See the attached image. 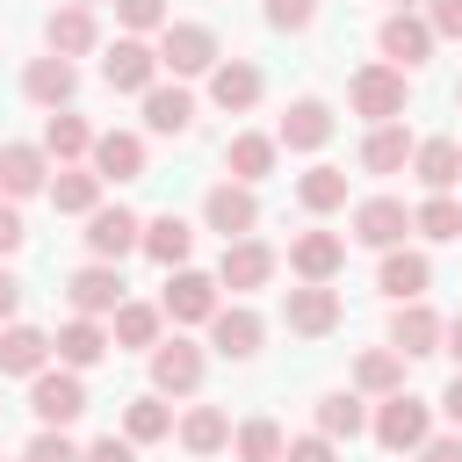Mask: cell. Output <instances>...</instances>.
<instances>
[{"label": "cell", "mask_w": 462, "mask_h": 462, "mask_svg": "<svg viewBox=\"0 0 462 462\" xmlns=\"http://www.w3.org/2000/svg\"><path fill=\"white\" fill-rule=\"evenodd\" d=\"M152 51H159V72H173V79H195V72H209V65L224 58L209 22H166Z\"/></svg>", "instance_id": "cell-1"}, {"label": "cell", "mask_w": 462, "mask_h": 462, "mask_svg": "<svg viewBox=\"0 0 462 462\" xmlns=\"http://www.w3.org/2000/svg\"><path fill=\"white\" fill-rule=\"evenodd\" d=\"M346 101H354V116H368V123H404L411 79H404L397 65H361V72L346 79Z\"/></svg>", "instance_id": "cell-2"}, {"label": "cell", "mask_w": 462, "mask_h": 462, "mask_svg": "<svg viewBox=\"0 0 462 462\" xmlns=\"http://www.w3.org/2000/svg\"><path fill=\"white\" fill-rule=\"evenodd\" d=\"M426 433H433V404H426V397L397 390V397H383V404H375V440H383L390 455L426 448Z\"/></svg>", "instance_id": "cell-3"}, {"label": "cell", "mask_w": 462, "mask_h": 462, "mask_svg": "<svg viewBox=\"0 0 462 462\" xmlns=\"http://www.w3.org/2000/svg\"><path fill=\"white\" fill-rule=\"evenodd\" d=\"M375 51H383V65H397V72L411 79V72L433 58V29H426V14H383Z\"/></svg>", "instance_id": "cell-4"}, {"label": "cell", "mask_w": 462, "mask_h": 462, "mask_svg": "<svg viewBox=\"0 0 462 462\" xmlns=\"http://www.w3.org/2000/svg\"><path fill=\"white\" fill-rule=\"evenodd\" d=\"M202 368H209L202 346L180 339V332L152 346V390H159V397H188V390H202Z\"/></svg>", "instance_id": "cell-5"}, {"label": "cell", "mask_w": 462, "mask_h": 462, "mask_svg": "<svg viewBox=\"0 0 462 462\" xmlns=\"http://www.w3.org/2000/svg\"><path fill=\"white\" fill-rule=\"evenodd\" d=\"M29 411H36L43 426H72V419L87 411V383H79L72 368H43V375H29Z\"/></svg>", "instance_id": "cell-6"}, {"label": "cell", "mask_w": 462, "mask_h": 462, "mask_svg": "<svg viewBox=\"0 0 462 462\" xmlns=\"http://www.w3.org/2000/svg\"><path fill=\"white\" fill-rule=\"evenodd\" d=\"M101 79H108L116 94H144V87H159V51H152L144 36H116L108 58H101Z\"/></svg>", "instance_id": "cell-7"}, {"label": "cell", "mask_w": 462, "mask_h": 462, "mask_svg": "<svg viewBox=\"0 0 462 462\" xmlns=\"http://www.w3.org/2000/svg\"><path fill=\"white\" fill-rule=\"evenodd\" d=\"M332 108L318 101V94H296L289 108H282V123H274V144H289V152H325L332 144Z\"/></svg>", "instance_id": "cell-8"}, {"label": "cell", "mask_w": 462, "mask_h": 462, "mask_svg": "<svg viewBox=\"0 0 462 462\" xmlns=\"http://www.w3.org/2000/svg\"><path fill=\"white\" fill-rule=\"evenodd\" d=\"M202 224L224 231V245H231V238H253V224H260V195L238 188V180H217V188L202 195Z\"/></svg>", "instance_id": "cell-9"}, {"label": "cell", "mask_w": 462, "mask_h": 462, "mask_svg": "<svg viewBox=\"0 0 462 462\" xmlns=\"http://www.w3.org/2000/svg\"><path fill=\"white\" fill-rule=\"evenodd\" d=\"M65 296H72V318H116V303H130L123 296V267H108V260H87L65 282Z\"/></svg>", "instance_id": "cell-10"}, {"label": "cell", "mask_w": 462, "mask_h": 462, "mask_svg": "<svg viewBox=\"0 0 462 462\" xmlns=\"http://www.w3.org/2000/svg\"><path fill=\"white\" fill-rule=\"evenodd\" d=\"M282 325H289L296 339H325V332L339 325V289H332V282H303V289H289Z\"/></svg>", "instance_id": "cell-11"}, {"label": "cell", "mask_w": 462, "mask_h": 462, "mask_svg": "<svg viewBox=\"0 0 462 462\" xmlns=\"http://www.w3.org/2000/svg\"><path fill=\"white\" fill-rule=\"evenodd\" d=\"M159 310H166L173 325H209V318H217V274H195V267H173V282H166V296H159Z\"/></svg>", "instance_id": "cell-12"}, {"label": "cell", "mask_w": 462, "mask_h": 462, "mask_svg": "<svg viewBox=\"0 0 462 462\" xmlns=\"http://www.w3.org/2000/svg\"><path fill=\"white\" fill-rule=\"evenodd\" d=\"M260 339H267V325H260L253 303H217V318H209V346H217L224 361H253Z\"/></svg>", "instance_id": "cell-13"}, {"label": "cell", "mask_w": 462, "mask_h": 462, "mask_svg": "<svg viewBox=\"0 0 462 462\" xmlns=\"http://www.w3.org/2000/svg\"><path fill=\"white\" fill-rule=\"evenodd\" d=\"M404 231H411V209H404L397 195H368V202H354V238H361V245L390 253V245H404Z\"/></svg>", "instance_id": "cell-14"}, {"label": "cell", "mask_w": 462, "mask_h": 462, "mask_svg": "<svg viewBox=\"0 0 462 462\" xmlns=\"http://www.w3.org/2000/svg\"><path fill=\"white\" fill-rule=\"evenodd\" d=\"M137 231H144V217L116 202V209H94L79 238H87V253H94V260H108V267H116L123 253H137Z\"/></svg>", "instance_id": "cell-15"}, {"label": "cell", "mask_w": 462, "mask_h": 462, "mask_svg": "<svg viewBox=\"0 0 462 462\" xmlns=\"http://www.w3.org/2000/svg\"><path fill=\"white\" fill-rule=\"evenodd\" d=\"M346 267V238L339 231H296L289 238V274L296 282H332Z\"/></svg>", "instance_id": "cell-16"}, {"label": "cell", "mask_w": 462, "mask_h": 462, "mask_svg": "<svg viewBox=\"0 0 462 462\" xmlns=\"http://www.w3.org/2000/svg\"><path fill=\"white\" fill-rule=\"evenodd\" d=\"M274 282V245H260V238H231L224 245V260H217V289H267Z\"/></svg>", "instance_id": "cell-17"}, {"label": "cell", "mask_w": 462, "mask_h": 462, "mask_svg": "<svg viewBox=\"0 0 462 462\" xmlns=\"http://www.w3.org/2000/svg\"><path fill=\"white\" fill-rule=\"evenodd\" d=\"M375 289H383L390 303H419V296L433 289V260H426V253H411V245H390V253H383V267H375Z\"/></svg>", "instance_id": "cell-18"}, {"label": "cell", "mask_w": 462, "mask_h": 462, "mask_svg": "<svg viewBox=\"0 0 462 462\" xmlns=\"http://www.w3.org/2000/svg\"><path fill=\"white\" fill-rule=\"evenodd\" d=\"M260 87H267V79H260L253 58H217V65H209V101H217L224 116H245V108L260 101Z\"/></svg>", "instance_id": "cell-19"}, {"label": "cell", "mask_w": 462, "mask_h": 462, "mask_svg": "<svg viewBox=\"0 0 462 462\" xmlns=\"http://www.w3.org/2000/svg\"><path fill=\"white\" fill-rule=\"evenodd\" d=\"M22 94H29L36 108H72V94H79V65H72V58H29Z\"/></svg>", "instance_id": "cell-20"}, {"label": "cell", "mask_w": 462, "mask_h": 462, "mask_svg": "<svg viewBox=\"0 0 462 462\" xmlns=\"http://www.w3.org/2000/svg\"><path fill=\"white\" fill-rule=\"evenodd\" d=\"M87 159H94L101 188H108V180H144V137H137V130H101Z\"/></svg>", "instance_id": "cell-21"}, {"label": "cell", "mask_w": 462, "mask_h": 462, "mask_svg": "<svg viewBox=\"0 0 462 462\" xmlns=\"http://www.w3.org/2000/svg\"><path fill=\"white\" fill-rule=\"evenodd\" d=\"M51 188V159L43 144H0V195L22 202V195H43Z\"/></svg>", "instance_id": "cell-22"}, {"label": "cell", "mask_w": 462, "mask_h": 462, "mask_svg": "<svg viewBox=\"0 0 462 462\" xmlns=\"http://www.w3.org/2000/svg\"><path fill=\"white\" fill-rule=\"evenodd\" d=\"M137 101H144V130H152V137H180V130L195 123V94H188L180 79H173V87L159 79V87H144Z\"/></svg>", "instance_id": "cell-23"}, {"label": "cell", "mask_w": 462, "mask_h": 462, "mask_svg": "<svg viewBox=\"0 0 462 462\" xmlns=\"http://www.w3.org/2000/svg\"><path fill=\"white\" fill-rule=\"evenodd\" d=\"M51 354H58V368L79 375V368H94V361L108 354V325H101V318H65L58 339H51Z\"/></svg>", "instance_id": "cell-24"}, {"label": "cell", "mask_w": 462, "mask_h": 462, "mask_svg": "<svg viewBox=\"0 0 462 462\" xmlns=\"http://www.w3.org/2000/svg\"><path fill=\"white\" fill-rule=\"evenodd\" d=\"M43 195H51L58 217H94V209H101V173H94V166H58Z\"/></svg>", "instance_id": "cell-25"}, {"label": "cell", "mask_w": 462, "mask_h": 462, "mask_svg": "<svg viewBox=\"0 0 462 462\" xmlns=\"http://www.w3.org/2000/svg\"><path fill=\"white\" fill-rule=\"evenodd\" d=\"M137 245L159 260V267H188V253H195V231H188V217H173V209H159V217H144V231H137Z\"/></svg>", "instance_id": "cell-26"}, {"label": "cell", "mask_w": 462, "mask_h": 462, "mask_svg": "<svg viewBox=\"0 0 462 462\" xmlns=\"http://www.w3.org/2000/svg\"><path fill=\"white\" fill-rule=\"evenodd\" d=\"M390 354H404V361L440 354V318H433L426 303H397V318H390Z\"/></svg>", "instance_id": "cell-27"}, {"label": "cell", "mask_w": 462, "mask_h": 462, "mask_svg": "<svg viewBox=\"0 0 462 462\" xmlns=\"http://www.w3.org/2000/svg\"><path fill=\"white\" fill-rule=\"evenodd\" d=\"M173 433H180L188 455H224V448H231V419H224V404H188Z\"/></svg>", "instance_id": "cell-28"}, {"label": "cell", "mask_w": 462, "mask_h": 462, "mask_svg": "<svg viewBox=\"0 0 462 462\" xmlns=\"http://www.w3.org/2000/svg\"><path fill=\"white\" fill-rule=\"evenodd\" d=\"M43 361H51V332L0 325V375H43Z\"/></svg>", "instance_id": "cell-29"}, {"label": "cell", "mask_w": 462, "mask_h": 462, "mask_svg": "<svg viewBox=\"0 0 462 462\" xmlns=\"http://www.w3.org/2000/svg\"><path fill=\"white\" fill-rule=\"evenodd\" d=\"M94 7H58L51 22H43V43H51V58H87L94 51Z\"/></svg>", "instance_id": "cell-30"}, {"label": "cell", "mask_w": 462, "mask_h": 462, "mask_svg": "<svg viewBox=\"0 0 462 462\" xmlns=\"http://www.w3.org/2000/svg\"><path fill=\"white\" fill-rule=\"evenodd\" d=\"M87 152H94V130H87V116H72V108H51V116H43V159L72 166V159H87Z\"/></svg>", "instance_id": "cell-31"}, {"label": "cell", "mask_w": 462, "mask_h": 462, "mask_svg": "<svg viewBox=\"0 0 462 462\" xmlns=\"http://www.w3.org/2000/svg\"><path fill=\"white\" fill-rule=\"evenodd\" d=\"M274 152H282L274 137H260V130H238V137L224 144V166H231V180H238V188H253V180H267V173H274Z\"/></svg>", "instance_id": "cell-32"}, {"label": "cell", "mask_w": 462, "mask_h": 462, "mask_svg": "<svg viewBox=\"0 0 462 462\" xmlns=\"http://www.w3.org/2000/svg\"><path fill=\"white\" fill-rule=\"evenodd\" d=\"M411 173H419L433 195H448V188L462 180V144H455V137H426V144H411Z\"/></svg>", "instance_id": "cell-33"}, {"label": "cell", "mask_w": 462, "mask_h": 462, "mask_svg": "<svg viewBox=\"0 0 462 462\" xmlns=\"http://www.w3.org/2000/svg\"><path fill=\"white\" fill-rule=\"evenodd\" d=\"M411 144H419V137H411L404 123H375L368 144H361V166H368V173H404V166H411Z\"/></svg>", "instance_id": "cell-34"}, {"label": "cell", "mask_w": 462, "mask_h": 462, "mask_svg": "<svg viewBox=\"0 0 462 462\" xmlns=\"http://www.w3.org/2000/svg\"><path fill=\"white\" fill-rule=\"evenodd\" d=\"M159 325H166V310H159V303H116L108 346H130V354L144 346V354H152V346H159Z\"/></svg>", "instance_id": "cell-35"}, {"label": "cell", "mask_w": 462, "mask_h": 462, "mask_svg": "<svg viewBox=\"0 0 462 462\" xmlns=\"http://www.w3.org/2000/svg\"><path fill=\"white\" fill-rule=\"evenodd\" d=\"M354 390H361V397H397V390H404V354L368 346V354L354 361Z\"/></svg>", "instance_id": "cell-36"}, {"label": "cell", "mask_w": 462, "mask_h": 462, "mask_svg": "<svg viewBox=\"0 0 462 462\" xmlns=\"http://www.w3.org/2000/svg\"><path fill=\"white\" fill-rule=\"evenodd\" d=\"M166 433H173V404H166L159 390L123 404V440H130V448H144V440H166Z\"/></svg>", "instance_id": "cell-37"}, {"label": "cell", "mask_w": 462, "mask_h": 462, "mask_svg": "<svg viewBox=\"0 0 462 462\" xmlns=\"http://www.w3.org/2000/svg\"><path fill=\"white\" fill-rule=\"evenodd\" d=\"M361 426H368L361 390H325V397H318V433H325V440H354Z\"/></svg>", "instance_id": "cell-38"}, {"label": "cell", "mask_w": 462, "mask_h": 462, "mask_svg": "<svg viewBox=\"0 0 462 462\" xmlns=\"http://www.w3.org/2000/svg\"><path fill=\"white\" fill-rule=\"evenodd\" d=\"M296 202H303L310 217H332V209H346V173H339V166H310V173L296 180Z\"/></svg>", "instance_id": "cell-39"}, {"label": "cell", "mask_w": 462, "mask_h": 462, "mask_svg": "<svg viewBox=\"0 0 462 462\" xmlns=\"http://www.w3.org/2000/svg\"><path fill=\"white\" fill-rule=\"evenodd\" d=\"M282 448H289V433H282L274 419H245V426L231 433V455H238V462H282Z\"/></svg>", "instance_id": "cell-40"}, {"label": "cell", "mask_w": 462, "mask_h": 462, "mask_svg": "<svg viewBox=\"0 0 462 462\" xmlns=\"http://www.w3.org/2000/svg\"><path fill=\"white\" fill-rule=\"evenodd\" d=\"M411 231L433 238V245H440V238H462V202H455V195H426V202L411 209Z\"/></svg>", "instance_id": "cell-41"}, {"label": "cell", "mask_w": 462, "mask_h": 462, "mask_svg": "<svg viewBox=\"0 0 462 462\" xmlns=\"http://www.w3.org/2000/svg\"><path fill=\"white\" fill-rule=\"evenodd\" d=\"M116 22H123L130 36H144V29H166L173 14H166V0H116Z\"/></svg>", "instance_id": "cell-42"}, {"label": "cell", "mask_w": 462, "mask_h": 462, "mask_svg": "<svg viewBox=\"0 0 462 462\" xmlns=\"http://www.w3.org/2000/svg\"><path fill=\"white\" fill-rule=\"evenodd\" d=\"M22 462H79V448L65 440V426H43V433L22 448Z\"/></svg>", "instance_id": "cell-43"}, {"label": "cell", "mask_w": 462, "mask_h": 462, "mask_svg": "<svg viewBox=\"0 0 462 462\" xmlns=\"http://www.w3.org/2000/svg\"><path fill=\"white\" fill-rule=\"evenodd\" d=\"M310 22H318V0H267V29H289V36H296V29H310Z\"/></svg>", "instance_id": "cell-44"}, {"label": "cell", "mask_w": 462, "mask_h": 462, "mask_svg": "<svg viewBox=\"0 0 462 462\" xmlns=\"http://www.w3.org/2000/svg\"><path fill=\"white\" fill-rule=\"evenodd\" d=\"M282 462H339V448H332L325 433H296V440L282 448Z\"/></svg>", "instance_id": "cell-45"}, {"label": "cell", "mask_w": 462, "mask_h": 462, "mask_svg": "<svg viewBox=\"0 0 462 462\" xmlns=\"http://www.w3.org/2000/svg\"><path fill=\"white\" fill-rule=\"evenodd\" d=\"M426 29H433V43L462 36V0H426Z\"/></svg>", "instance_id": "cell-46"}, {"label": "cell", "mask_w": 462, "mask_h": 462, "mask_svg": "<svg viewBox=\"0 0 462 462\" xmlns=\"http://www.w3.org/2000/svg\"><path fill=\"white\" fill-rule=\"evenodd\" d=\"M79 462H137V448H130L123 433H101V440H87V448H79Z\"/></svg>", "instance_id": "cell-47"}, {"label": "cell", "mask_w": 462, "mask_h": 462, "mask_svg": "<svg viewBox=\"0 0 462 462\" xmlns=\"http://www.w3.org/2000/svg\"><path fill=\"white\" fill-rule=\"evenodd\" d=\"M419 462H462V433H426V448H411Z\"/></svg>", "instance_id": "cell-48"}, {"label": "cell", "mask_w": 462, "mask_h": 462, "mask_svg": "<svg viewBox=\"0 0 462 462\" xmlns=\"http://www.w3.org/2000/svg\"><path fill=\"white\" fill-rule=\"evenodd\" d=\"M22 238H29V224H22V209L0 195V253H22Z\"/></svg>", "instance_id": "cell-49"}, {"label": "cell", "mask_w": 462, "mask_h": 462, "mask_svg": "<svg viewBox=\"0 0 462 462\" xmlns=\"http://www.w3.org/2000/svg\"><path fill=\"white\" fill-rule=\"evenodd\" d=\"M14 310H22V282H14V274H7V267H0V325H7V318H14Z\"/></svg>", "instance_id": "cell-50"}, {"label": "cell", "mask_w": 462, "mask_h": 462, "mask_svg": "<svg viewBox=\"0 0 462 462\" xmlns=\"http://www.w3.org/2000/svg\"><path fill=\"white\" fill-rule=\"evenodd\" d=\"M440 354H455V361H462V318H448V325H440Z\"/></svg>", "instance_id": "cell-51"}, {"label": "cell", "mask_w": 462, "mask_h": 462, "mask_svg": "<svg viewBox=\"0 0 462 462\" xmlns=\"http://www.w3.org/2000/svg\"><path fill=\"white\" fill-rule=\"evenodd\" d=\"M440 411H448V419H455V433H462V375L448 383V397H440Z\"/></svg>", "instance_id": "cell-52"}, {"label": "cell", "mask_w": 462, "mask_h": 462, "mask_svg": "<svg viewBox=\"0 0 462 462\" xmlns=\"http://www.w3.org/2000/svg\"><path fill=\"white\" fill-rule=\"evenodd\" d=\"M419 7H426V0H390V14H419Z\"/></svg>", "instance_id": "cell-53"}, {"label": "cell", "mask_w": 462, "mask_h": 462, "mask_svg": "<svg viewBox=\"0 0 462 462\" xmlns=\"http://www.w3.org/2000/svg\"><path fill=\"white\" fill-rule=\"evenodd\" d=\"M455 108H462V79H455Z\"/></svg>", "instance_id": "cell-54"}, {"label": "cell", "mask_w": 462, "mask_h": 462, "mask_svg": "<svg viewBox=\"0 0 462 462\" xmlns=\"http://www.w3.org/2000/svg\"><path fill=\"white\" fill-rule=\"evenodd\" d=\"M72 7H101V0H72Z\"/></svg>", "instance_id": "cell-55"}]
</instances>
